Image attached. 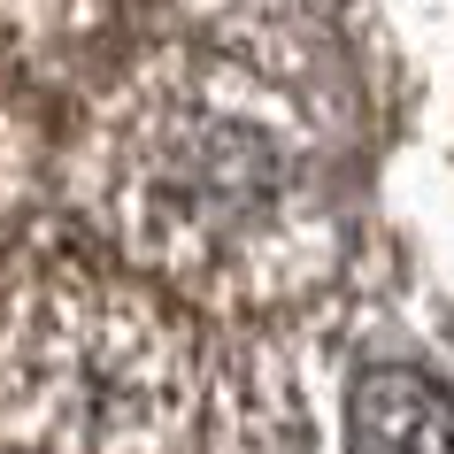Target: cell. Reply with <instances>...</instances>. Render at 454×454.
<instances>
[{"label": "cell", "mask_w": 454, "mask_h": 454, "mask_svg": "<svg viewBox=\"0 0 454 454\" xmlns=\"http://www.w3.org/2000/svg\"><path fill=\"white\" fill-rule=\"evenodd\" d=\"M70 208L131 278L208 316H278L347 254L332 131L231 47H154L85 108Z\"/></svg>", "instance_id": "1"}, {"label": "cell", "mask_w": 454, "mask_h": 454, "mask_svg": "<svg viewBox=\"0 0 454 454\" xmlns=\"http://www.w3.org/2000/svg\"><path fill=\"white\" fill-rule=\"evenodd\" d=\"M200 339L169 293L70 247L0 254V447L162 454L200 401Z\"/></svg>", "instance_id": "2"}, {"label": "cell", "mask_w": 454, "mask_h": 454, "mask_svg": "<svg viewBox=\"0 0 454 454\" xmlns=\"http://www.w3.org/2000/svg\"><path fill=\"white\" fill-rule=\"evenodd\" d=\"M347 454H454V393L408 362H370L347 385Z\"/></svg>", "instance_id": "3"}, {"label": "cell", "mask_w": 454, "mask_h": 454, "mask_svg": "<svg viewBox=\"0 0 454 454\" xmlns=\"http://www.w3.org/2000/svg\"><path fill=\"white\" fill-rule=\"evenodd\" d=\"M116 16V0H0V39L8 47H77V39H93L100 24Z\"/></svg>", "instance_id": "4"}, {"label": "cell", "mask_w": 454, "mask_h": 454, "mask_svg": "<svg viewBox=\"0 0 454 454\" xmlns=\"http://www.w3.org/2000/svg\"><path fill=\"white\" fill-rule=\"evenodd\" d=\"M31 185V131L16 123V108L0 100V223L16 215V200H24Z\"/></svg>", "instance_id": "5"}]
</instances>
